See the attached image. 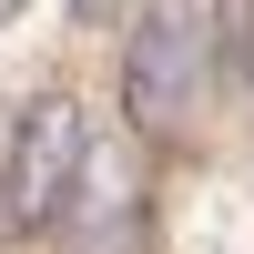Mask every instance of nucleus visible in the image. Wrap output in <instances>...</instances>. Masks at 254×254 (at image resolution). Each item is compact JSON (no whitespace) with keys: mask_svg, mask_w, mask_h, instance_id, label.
I'll use <instances>...</instances> for the list:
<instances>
[{"mask_svg":"<svg viewBox=\"0 0 254 254\" xmlns=\"http://www.w3.org/2000/svg\"><path fill=\"white\" fill-rule=\"evenodd\" d=\"M61 254H153V203H142V173L112 153V142H81V173L51 214Z\"/></svg>","mask_w":254,"mask_h":254,"instance_id":"obj_2","label":"nucleus"},{"mask_svg":"<svg viewBox=\"0 0 254 254\" xmlns=\"http://www.w3.org/2000/svg\"><path fill=\"white\" fill-rule=\"evenodd\" d=\"M122 10V0H71V20H112Z\"/></svg>","mask_w":254,"mask_h":254,"instance_id":"obj_4","label":"nucleus"},{"mask_svg":"<svg viewBox=\"0 0 254 254\" xmlns=\"http://www.w3.org/2000/svg\"><path fill=\"white\" fill-rule=\"evenodd\" d=\"M214 71V20L203 0H142V20L122 31V112L142 132H183Z\"/></svg>","mask_w":254,"mask_h":254,"instance_id":"obj_1","label":"nucleus"},{"mask_svg":"<svg viewBox=\"0 0 254 254\" xmlns=\"http://www.w3.org/2000/svg\"><path fill=\"white\" fill-rule=\"evenodd\" d=\"M81 112L71 102H41L31 122L10 132V163H0V224L10 234H41V224L61 214V193H71V173H81Z\"/></svg>","mask_w":254,"mask_h":254,"instance_id":"obj_3","label":"nucleus"}]
</instances>
